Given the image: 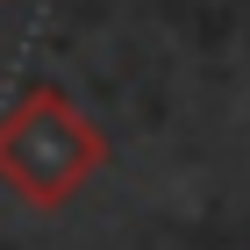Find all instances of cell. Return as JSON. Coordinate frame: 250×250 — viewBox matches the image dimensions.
<instances>
[{
	"instance_id": "cell-1",
	"label": "cell",
	"mask_w": 250,
	"mask_h": 250,
	"mask_svg": "<svg viewBox=\"0 0 250 250\" xmlns=\"http://www.w3.org/2000/svg\"><path fill=\"white\" fill-rule=\"evenodd\" d=\"M100 165H107V136L58 86H29L0 115V186L29 208H64Z\"/></svg>"
}]
</instances>
